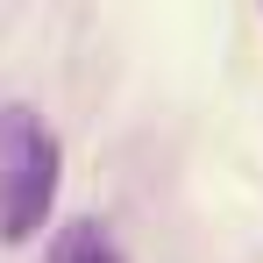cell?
I'll return each mask as SVG.
<instances>
[{"mask_svg":"<svg viewBox=\"0 0 263 263\" xmlns=\"http://www.w3.org/2000/svg\"><path fill=\"white\" fill-rule=\"evenodd\" d=\"M57 164H64V149H57L50 121L36 107L7 100L0 107V242L7 249L43 235L50 206H57Z\"/></svg>","mask_w":263,"mask_h":263,"instance_id":"1","label":"cell"},{"mask_svg":"<svg viewBox=\"0 0 263 263\" xmlns=\"http://www.w3.org/2000/svg\"><path fill=\"white\" fill-rule=\"evenodd\" d=\"M50 263H128V256H121V242L100 220H64L50 235Z\"/></svg>","mask_w":263,"mask_h":263,"instance_id":"2","label":"cell"}]
</instances>
